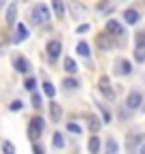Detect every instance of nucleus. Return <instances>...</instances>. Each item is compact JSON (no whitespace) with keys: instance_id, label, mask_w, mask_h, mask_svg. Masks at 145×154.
<instances>
[{"instance_id":"nucleus-1","label":"nucleus","mask_w":145,"mask_h":154,"mask_svg":"<svg viewBox=\"0 0 145 154\" xmlns=\"http://www.w3.org/2000/svg\"><path fill=\"white\" fill-rule=\"evenodd\" d=\"M30 17H32V24H34V26H43L45 22H49L51 13H49V9H47V5H36V7L32 9Z\"/></svg>"},{"instance_id":"nucleus-2","label":"nucleus","mask_w":145,"mask_h":154,"mask_svg":"<svg viewBox=\"0 0 145 154\" xmlns=\"http://www.w3.org/2000/svg\"><path fill=\"white\" fill-rule=\"evenodd\" d=\"M43 128H45V122H43L41 116H34V118H30V124H28V137H30L32 141H39Z\"/></svg>"},{"instance_id":"nucleus-3","label":"nucleus","mask_w":145,"mask_h":154,"mask_svg":"<svg viewBox=\"0 0 145 154\" xmlns=\"http://www.w3.org/2000/svg\"><path fill=\"white\" fill-rule=\"evenodd\" d=\"M98 90L107 96L109 101H113V99H115V92H113V88H111V79H109L107 75H102L100 79H98Z\"/></svg>"},{"instance_id":"nucleus-4","label":"nucleus","mask_w":145,"mask_h":154,"mask_svg":"<svg viewBox=\"0 0 145 154\" xmlns=\"http://www.w3.org/2000/svg\"><path fill=\"white\" fill-rule=\"evenodd\" d=\"M96 45H98V49H102V51H109V49H113V36L109 34V32H102V34H96Z\"/></svg>"},{"instance_id":"nucleus-5","label":"nucleus","mask_w":145,"mask_h":154,"mask_svg":"<svg viewBox=\"0 0 145 154\" xmlns=\"http://www.w3.org/2000/svg\"><path fill=\"white\" fill-rule=\"evenodd\" d=\"M113 69L117 75H130L132 71V64L126 60V58H115V62H113Z\"/></svg>"},{"instance_id":"nucleus-6","label":"nucleus","mask_w":145,"mask_h":154,"mask_svg":"<svg viewBox=\"0 0 145 154\" xmlns=\"http://www.w3.org/2000/svg\"><path fill=\"white\" fill-rule=\"evenodd\" d=\"M141 103H143V94L139 90H132L128 94V99H126V107H128V109H139Z\"/></svg>"},{"instance_id":"nucleus-7","label":"nucleus","mask_w":145,"mask_h":154,"mask_svg":"<svg viewBox=\"0 0 145 154\" xmlns=\"http://www.w3.org/2000/svg\"><path fill=\"white\" fill-rule=\"evenodd\" d=\"M60 51H62V43H60V41L53 38V41L47 43V56L51 58V60H56V58L60 56Z\"/></svg>"},{"instance_id":"nucleus-8","label":"nucleus","mask_w":145,"mask_h":154,"mask_svg":"<svg viewBox=\"0 0 145 154\" xmlns=\"http://www.w3.org/2000/svg\"><path fill=\"white\" fill-rule=\"evenodd\" d=\"M107 32L111 36H124V28L120 22H115V19H109L107 22Z\"/></svg>"},{"instance_id":"nucleus-9","label":"nucleus","mask_w":145,"mask_h":154,"mask_svg":"<svg viewBox=\"0 0 145 154\" xmlns=\"http://www.w3.org/2000/svg\"><path fill=\"white\" fill-rule=\"evenodd\" d=\"M49 116H51V122H60L62 120V107H60V103H56V101L49 103Z\"/></svg>"},{"instance_id":"nucleus-10","label":"nucleus","mask_w":145,"mask_h":154,"mask_svg":"<svg viewBox=\"0 0 145 154\" xmlns=\"http://www.w3.org/2000/svg\"><path fill=\"white\" fill-rule=\"evenodd\" d=\"M26 38H28V28H26L24 24H17L15 36H13V43H22V41H26Z\"/></svg>"},{"instance_id":"nucleus-11","label":"nucleus","mask_w":145,"mask_h":154,"mask_svg":"<svg viewBox=\"0 0 145 154\" xmlns=\"http://www.w3.org/2000/svg\"><path fill=\"white\" fill-rule=\"evenodd\" d=\"M13 66L19 71V73H28V71H30V62L26 60L24 56H17L15 60H13Z\"/></svg>"},{"instance_id":"nucleus-12","label":"nucleus","mask_w":145,"mask_h":154,"mask_svg":"<svg viewBox=\"0 0 145 154\" xmlns=\"http://www.w3.org/2000/svg\"><path fill=\"white\" fill-rule=\"evenodd\" d=\"M68 9H70L72 17H81V15L85 13V7H83V5H79L77 0H68Z\"/></svg>"},{"instance_id":"nucleus-13","label":"nucleus","mask_w":145,"mask_h":154,"mask_svg":"<svg viewBox=\"0 0 145 154\" xmlns=\"http://www.w3.org/2000/svg\"><path fill=\"white\" fill-rule=\"evenodd\" d=\"M139 19H141V17H139V11H137V9H126V11H124V22H126V24H137Z\"/></svg>"},{"instance_id":"nucleus-14","label":"nucleus","mask_w":145,"mask_h":154,"mask_svg":"<svg viewBox=\"0 0 145 154\" xmlns=\"http://www.w3.org/2000/svg\"><path fill=\"white\" fill-rule=\"evenodd\" d=\"M135 60L137 62H145V41H137V47H135Z\"/></svg>"},{"instance_id":"nucleus-15","label":"nucleus","mask_w":145,"mask_h":154,"mask_svg":"<svg viewBox=\"0 0 145 154\" xmlns=\"http://www.w3.org/2000/svg\"><path fill=\"white\" fill-rule=\"evenodd\" d=\"M51 7H53V11H56V15H58V17H62V19H64L66 7H64V2H62V0H51Z\"/></svg>"},{"instance_id":"nucleus-16","label":"nucleus","mask_w":145,"mask_h":154,"mask_svg":"<svg viewBox=\"0 0 145 154\" xmlns=\"http://www.w3.org/2000/svg\"><path fill=\"white\" fill-rule=\"evenodd\" d=\"M87 150L92 152V154H98V150H100V139L96 137V133H94V137H90V141H87Z\"/></svg>"},{"instance_id":"nucleus-17","label":"nucleus","mask_w":145,"mask_h":154,"mask_svg":"<svg viewBox=\"0 0 145 154\" xmlns=\"http://www.w3.org/2000/svg\"><path fill=\"white\" fill-rule=\"evenodd\" d=\"M64 71H66V73H70V75H75V73L79 71V69H77V64H75V60H72V58H68V56L64 58Z\"/></svg>"},{"instance_id":"nucleus-18","label":"nucleus","mask_w":145,"mask_h":154,"mask_svg":"<svg viewBox=\"0 0 145 154\" xmlns=\"http://www.w3.org/2000/svg\"><path fill=\"white\" fill-rule=\"evenodd\" d=\"M15 17H17V5L11 2L7 9V24H15Z\"/></svg>"},{"instance_id":"nucleus-19","label":"nucleus","mask_w":145,"mask_h":154,"mask_svg":"<svg viewBox=\"0 0 145 154\" xmlns=\"http://www.w3.org/2000/svg\"><path fill=\"white\" fill-rule=\"evenodd\" d=\"M139 141H141L139 135H128V141H126V146H128V152H130V154H132V150L139 146Z\"/></svg>"},{"instance_id":"nucleus-20","label":"nucleus","mask_w":145,"mask_h":154,"mask_svg":"<svg viewBox=\"0 0 145 154\" xmlns=\"http://www.w3.org/2000/svg\"><path fill=\"white\" fill-rule=\"evenodd\" d=\"M77 54L83 56V58H87V56H90V45H87L85 41H79V43H77Z\"/></svg>"},{"instance_id":"nucleus-21","label":"nucleus","mask_w":145,"mask_h":154,"mask_svg":"<svg viewBox=\"0 0 145 154\" xmlns=\"http://www.w3.org/2000/svg\"><path fill=\"white\" fill-rule=\"evenodd\" d=\"M62 86H64V90H77V88H79V82L72 79V77H68V79L62 82Z\"/></svg>"},{"instance_id":"nucleus-22","label":"nucleus","mask_w":145,"mask_h":154,"mask_svg":"<svg viewBox=\"0 0 145 154\" xmlns=\"http://www.w3.org/2000/svg\"><path fill=\"white\" fill-rule=\"evenodd\" d=\"M53 148H64V135L62 133H53Z\"/></svg>"},{"instance_id":"nucleus-23","label":"nucleus","mask_w":145,"mask_h":154,"mask_svg":"<svg viewBox=\"0 0 145 154\" xmlns=\"http://www.w3.org/2000/svg\"><path fill=\"white\" fill-rule=\"evenodd\" d=\"M87 126H90V131L92 133H98V128H100V122H98V118H87Z\"/></svg>"},{"instance_id":"nucleus-24","label":"nucleus","mask_w":145,"mask_h":154,"mask_svg":"<svg viewBox=\"0 0 145 154\" xmlns=\"http://www.w3.org/2000/svg\"><path fill=\"white\" fill-rule=\"evenodd\" d=\"M120 152V146L115 143V139H109L107 141V154H117Z\"/></svg>"},{"instance_id":"nucleus-25","label":"nucleus","mask_w":145,"mask_h":154,"mask_svg":"<svg viewBox=\"0 0 145 154\" xmlns=\"http://www.w3.org/2000/svg\"><path fill=\"white\" fill-rule=\"evenodd\" d=\"M43 92L49 96V99H53V96H56V88H53V84H49V82L43 84Z\"/></svg>"},{"instance_id":"nucleus-26","label":"nucleus","mask_w":145,"mask_h":154,"mask_svg":"<svg viewBox=\"0 0 145 154\" xmlns=\"http://www.w3.org/2000/svg\"><path fill=\"white\" fill-rule=\"evenodd\" d=\"M24 88H26L28 92H34V88H36V79H34V77H28V79L24 82Z\"/></svg>"},{"instance_id":"nucleus-27","label":"nucleus","mask_w":145,"mask_h":154,"mask_svg":"<svg viewBox=\"0 0 145 154\" xmlns=\"http://www.w3.org/2000/svg\"><path fill=\"white\" fill-rule=\"evenodd\" d=\"M96 105H98V103H96ZM98 111L102 113V122H105V124H109V122H111V113H109V111H107L102 105H98Z\"/></svg>"},{"instance_id":"nucleus-28","label":"nucleus","mask_w":145,"mask_h":154,"mask_svg":"<svg viewBox=\"0 0 145 154\" xmlns=\"http://www.w3.org/2000/svg\"><path fill=\"white\" fill-rule=\"evenodd\" d=\"M2 152L4 154H15V146L11 141H2Z\"/></svg>"},{"instance_id":"nucleus-29","label":"nucleus","mask_w":145,"mask_h":154,"mask_svg":"<svg viewBox=\"0 0 145 154\" xmlns=\"http://www.w3.org/2000/svg\"><path fill=\"white\" fill-rule=\"evenodd\" d=\"M41 105H43V103H41V96H39V94H32V107H34V109H41Z\"/></svg>"},{"instance_id":"nucleus-30","label":"nucleus","mask_w":145,"mask_h":154,"mask_svg":"<svg viewBox=\"0 0 145 154\" xmlns=\"http://www.w3.org/2000/svg\"><path fill=\"white\" fill-rule=\"evenodd\" d=\"M32 152H34V154H45V148H43L39 141H34V146H32Z\"/></svg>"},{"instance_id":"nucleus-31","label":"nucleus","mask_w":145,"mask_h":154,"mask_svg":"<svg viewBox=\"0 0 145 154\" xmlns=\"http://www.w3.org/2000/svg\"><path fill=\"white\" fill-rule=\"evenodd\" d=\"M22 107H24V103H22V101H13V103L9 105V109H11V111H19Z\"/></svg>"},{"instance_id":"nucleus-32","label":"nucleus","mask_w":145,"mask_h":154,"mask_svg":"<svg viewBox=\"0 0 145 154\" xmlns=\"http://www.w3.org/2000/svg\"><path fill=\"white\" fill-rule=\"evenodd\" d=\"M66 128H68L70 133H77V135H81V126H77V124H72V122H68V124H66Z\"/></svg>"},{"instance_id":"nucleus-33","label":"nucleus","mask_w":145,"mask_h":154,"mask_svg":"<svg viewBox=\"0 0 145 154\" xmlns=\"http://www.w3.org/2000/svg\"><path fill=\"white\" fill-rule=\"evenodd\" d=\"M87 30H90V26H87V24H81V26L77 28V32H79V34H81V32H87Z\"/></svg>"},{"instance_id":"nucleus-34","label":"nucleus","mask_w":145,"mask_h":154,"mask_svg":"<svg viewBox=\"0 0 145 154\" xmlns=\"http://www.w3.org/2000/svg\"><path fill=\"white\" fill-rule=\"evenodd\" d=\"M139 154H145V143H141V148H139Z\"/></svg>"},{"instance_id":"nucleus-35","label":"nucleus","mask_w":145,"mask_h":154,"mask_svg":"<svg viewBox=\"0 0 145 154\" xmlns=\"http://www.w3.org/2000/svg\"><path fill=\"white\" fill-rule=\"evenodd\" d=\"M139 109H141V111H143V113H145V101H143V103H141V107H139Z\"/></svg>"},{"instance_id":"nucleus-36","label":"nucleus","mask_w":145,"mask_h":154,"mask_svg":"<svg viewBox=\"0 0 145 154\" xmlns=\"http://www.w3.org/2000/svg\"><path fill=\"white\" fill-rule=\"evenodd\" d=\"M0 7H2V2H0Z\"/></svg>"}]
</instances>
